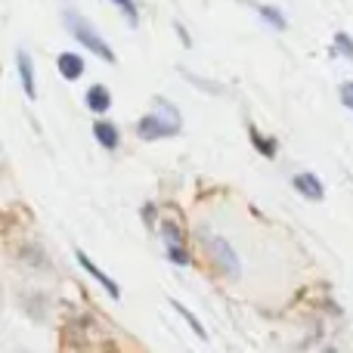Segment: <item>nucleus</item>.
<instances>
[{"label":"nucleus","mask_w":353,"mask_h":353,"mask_svg":"<svg viewBox=\"0 0 353 353\" xmlns=\"http://www.w3.org/2000/svg\"><path fill=\"white\" fill-rule=\"evenodd\" d=\"M155 105H159L161 112H152V115L137 121L140 140H168V137H176L180 134V115H176V109L161 97L155 99Z\"/></svg>","instance_id":"1"},{"label":"nucleus","mask_w":353,"mask_h":353,"mask_svg":"<svg viewBox=\"0 0 353 353\" xmlns=\"http://www.w3.org/2000/svg\"><path fill=\"white\" fill-rule=\"evenodd\" d=\"M62 19H65V28L72 31L74 41H78L81 47H87L90 53H97V56H103L105 62H115V53H112V47L103 41V37H99V31L93 28V25L87 22L84 16H81V12L65 10V16H62Z\"/></svg>","instance_id":"2"},{"label":"nucleus","mask_w":353,"mask_h":353,"mask_svg":"<svg viewBox=\"0 0 353 353\" xmlns=\"http://www.w3.org/2000/svg\"><path fill=\"white\" fill-rule=\"evenodd\" d=\"M201 242H205V251H208V257L214 261L217 273H223L226 279H239L242 263H239V254L232 251V245L226 242L223 236H211V232H201Z\"/></svg>","instance_id":"3"},{"label":"nucleus","mask_w":353,"mask_h":353,"mask_svg":"<svg viewBox=\"0 0 353 353\" xmlns=\"http://www.w3.org/2000/svg\"><path fill=\"white\" fill-rule=\"evenodd\" d=\"M74 257H78V263H81V267H84V270H87V273H90V276H93V279H97V282H99V285H103V288H105V292H109V298H112V301H118V298H121V288H118V282H115V279H112V276H109V273H103V270H99V267H97V263H93V261H90V257H87V254H84V251H74Z\"/></svg>","instance_id":"4"},{"label":"nucleus","mask_w":353,"mask_h":353,"mask_svg":"<svg viewBox=\"0 0 353 353\" xmlns=\"http://www.w3.org/2000/svg\"><path fill=\"white\" fill-rule=\"evenodd\" d=\"M292 186L298 189L304 199H310V201H319L325 195V186H323V180H319L316 174H294Z\"/></svg>","instance_id":"5"},{"label":"nucleus","mask_w":353,"mask_h":353,"mask_svg":"<svg viewBox=\"0 0 353 353\" xmlns=\"http://www.w3.org/2000/svg\"><path fill=\"white\" fill-rule=\"evenodd\" d=\"M16 62H19V78H22L25 97L34 99V97H37V84H34V62H31L28 50H19V53H16Z\"/></svg>","instance_id":"6"},{"label":"nucleus","mask_w":353,"mask_h":353,"mask_svg":"<svg viewBox=\"0 0 353 353\" xmlns=\"http://www.w3.org/2000/svg\"><path fill=\"white\" fill-rule=\"evenodd\" d=\"M84 103H87V109H90V112H97V115H103V112H109V109H112V93H109V87H103V84H93L90 90H87Z\"/></svg>","instance_id":"7"},{"label":"nucleus","mask_w":353,"mask_h":353,"mask_svg":"<svg viewBox=\"0 0 353 353\" xmlns=\"http://www.w3.org/2000/svg\"><path fill=\"white\" fill-rule=\"evenodd\" d=\"M56 68H59V74L65 81H78L81 74H84V59H81L78 53H59Z\"/></svg>","instance_id":"8"},{"label":"nucleus","mask_w":353,"mask_h":353,"mask_svg":"<svg viewBox=\"0 0 353 353\" xmlns=\"http://www.w3.org/2000/svg\"><path fill=\"white\" fill-rule=\"evenodd\" d=\"M93 137H97V143L105 149H118V143H121L118 128L112 121H103V118H97V124H93Z\"/></svg>","instance_id":"9"},{"label":"nucleus","mask_w":353,"mask_h":353,"mask_svg":"<svg viewBox=\"0 0 353 353\" xmlns=\"http://www.w3.org/2000/svg\"><path fill=\"white\" fill-rule=\"evenodd\" d=\"M248 137H251L254 149L263 155V159H273V155H276V140H267V137H263L257 128H248Z\"/></svg>","instance_id":"10"},{"label":"nucleus","mask_w":353,"mask_h":353,"mask_svg":"<svg viewBox=\"0 0 353 353\" xmlns=\"http://www.w3.org/2000/svg\"><path fill=\"white\" fill-rule=\"evenodd\" d=\"M257 12H261V19H263V22H270L276 31H282V28H285V25H288V22H285V16H282V12L276 10V6H257Z\"/></svg>","instance_id":"11"},{"label":"nucleus","mask_w":353,"mask_h":353,"mask_svg":"<svg viewBox=\"0 0 353 353\" xmlns=\"http://www.w3.org/2000/svg\"><path fill=\"white\" fill-rule=\"evenodd\" d=\"M171 304H174V310H176V313H180V316H183V319H186V323H189V329H192V332H195V335H199V338H208V335H205V325H201V323H199V319H195V316H192V313H189V310H186V307H183V304H180V301H171Z\"/></svg>","instance_id":"12"},{"label":"nucleus","mask_w":353,"mask_h":353,"mask_svg":"<svg viewBox=\"0 0 353 353\" xmlns=\"http://www.w3.org/2000/svg\"><path fill=\"white\" fill-rule=\"evenodd\" d=\"M161 232H165L168 245H183V230L174 223V220H165V223H161Z\"/></svg>","instance_id":"13"},{"label":"nucleus","mask_w":353,"mask_h":353,"mask_svg":"<svg viewBox=\"0 0 353 353\" xmlns=\"http://www.w3.org/2000/svg\"><path fill=\"white\" fill-rule=\"evenodd\" d=\"M112 3H115L118 10H121L124 16H128V22L134 25V28L140 25V12H137V3H134V0H112Z\"/></svg>","instance_id":"14"},{"label":"nucleus","mask_w":353,"mask_h":353,"mask_svg":"<svg viewBox=\"0 0 353 353\" xmlns=\"http://www.w3.org/2000/svg\"><path fill=\"white\" fill-rule=\"evenodd\" d=\"M335 47H338V53H341V56H347V59H353V41H350V34L338 31V34H335Z\"/></svg>","instance_id":"15"},{"label":"nucleus","mask_w":353,"mask_h":353,"mask_svg":"<svg viewBox=\"0 0 353 353\" xmlns=\"http://www.w3.org/2000/svg\"><path fill=\"white\" fill-rule=\"evenodd\" d=\"M168 257H171L176 267H186V263H192V261H189V254L183 251V245H168Z\"/></svg>","instance_id":"16"},{"label":"nucleus","mask_w":353,"mask_h":353,"mask_svg":"<svg viewBox=\"0 0 353 353\" xmlns=\"http://www.w3.org/2000/svg\"><path fill=\"white\" fill-rule=\"evenodd\" d=\"M338 97H341V103L347 105V109L353 112V81H344L341 90H338Z\"/></svg>","instance_id":"17"},{"label":"nucleus","mask_w":353,"mask_h":353,"mask_svg":"<svg viewBox=\"0 0 353 353\" xmlns=\"http://www.w3.org/2000/svg\"><path fill=\"white\" fill-rule=\"evenodd\" d=\"M143 220H146V223H152V220H155V205H146V208H143Z\"/></svg>","instance_id":"18"}]
</instances>
